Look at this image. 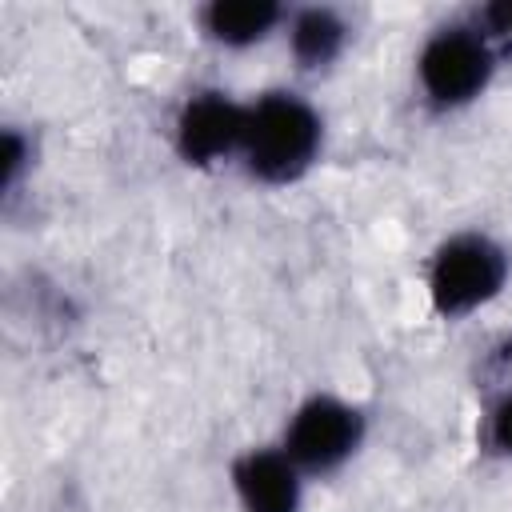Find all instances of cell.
Instances as JSON below:
<instances>
[{"label": "cell", "mask_w": 512, "mask_h": 512, "mask_svg": "<svg viewBox=\"0 0 512 512\" xmlns=\"http://www.w3.org/2000/svg\"><path fill=\"white\" fill-rule=\"evenodd\" d=\"M504 52L480 24L476 8L436 20L412 52V96L428 116L472 112L500 80Z\"/></svg>", "instance_id": "cell-2"}, {"label": "cell", "mask_w": 512, "mask_h": 512, "mask_svg": "<svg viewBox=\"0 0 512 512\" xmlns=\"http://www.w3.org/2000/svg\"><path fill=\"white\" fill-rule=\"evenodd\" d=\"M476 16H480V24L492 32V40L500 44L504 60H512V0H488V4H476Z\"/></svg>", "instance_id": "cell-11"}, {"label": "cell", "mask_w": 512, "mask_h": 512, "mask_svg": "<svg viewBox=\"0 0 512 512\" xmlns=\"http://www.w3.org/2000/svg\"><path fill=\"white\" fill-rule=\"evenodd\" d=\"M472 436H476V452L484 460L512 468V380H504L480 396Z\"/></svg>", "instance_id": "cell-9"}, {"label": "cell", "mask_w": 512, "mask_h": 512, "mask_svg": "<svg viewBox=\"0 0 512 512\" xmlns=\"http://www.w3.org/2000/svg\"><path fill=\"white\" fill-rule=\"evenodd\" d=\"M36 136H32V124H16L8 120L0 128V200L12 204L16 196H24V188L32 184V172H36Z\"/></svg>", "instance_id": "cell-10"}, {"label": "cell", "mask_w": 512, "mask_h": 512, "mask_svg": "<svg viewBox=\"0 0 512 512\" xmlns=\"http://www.w3.org/2000/svg\"><path fill=\"white\" fill-rule=\"evenodd\" d=\"M224 488L236 512H304L312 480L272 436L240 444L228 456Z\"/></svg>", "instance_id": "cell-6"}, {"label": "cell", "mask_w": 512, "mask_h": 512, "mask_svg": "<svg viewBox=\"0 0 512 512\" xmlns=\"http://www.w3.org/2000/svg\"><path fill=\"white\" fill-rule=\"evenodd\" d=\"M356 24L340 4H288V20L280 32V48L296 76L316 80L340 68L352 52Z\"/></svg>", "instance_id": "cell-8"}, {"label": "cell", "mask_w": 512, "mask_h": 512, "mask_svg": "<svg viewBox=\"0 0 512 512\" xmlns=\"http://www.w3.org/2000/svg\"><path fill=\"white\" fill-rule=\"evenodd\" d=\"M372 436L368 408L340 388H308L300 392L276 428V444L304 468L312 484L340 476L360 460Z\"/></svg>", "instance_id": "cell-4"}, {"label": "cell", "mask_w": 512, "mask_h": 512, "mask_svg": "<svg viewBox=\"0 0 512 512\" xmlns=\"http://www.w3.org/2000/svg\"><path fill=\"white\" fill-rule=\"evenodd\" d=\"M284 20V0H204L192 8L196 40L220 56H248L256 48L280 44Z\"/></svg>", "instance_id": "cell-7"}, {"label": "cell", "mask_w": 512, "mask_h": 512, "mask_svg": "<svg viewBox=\"0 0 512 512\" xmlns=\"http://www.w3.org/2000/svg\"><path fill=\"white\" fill-rule=\"evenodd\" d=\"M512 288V248L484 224H460L432 240L420 264V292L440 324H468L492 312Z\"/></svg>", "instance_id": "cell-3"}, {"label": "cell", "mask_w": 512, "mask_h": 512, "mask_svg": "<svg viewBox=\"0 0 512 512\" xmlns=\"http://www.w3.org/2000/svg\"><path fill=\"white\" fill-rule=\"evenodd\" d=\"M328 152V116L300 84H268L248 96V132L240 176L256 188L284 192L304 184Z\"/></svg>", "instance_id": "cell-1"}, {"label": "cell", "mask_w": 512, "mask_h": 512, "mask_svg": "<svg viewBox=\"0 0 512 512\" xmlns=\"http://www.w3.org/2000/svg\"><path fill=\"white\" fill-rule=\"evenodd\" d=\"M248 132V96L224 84H192L168 112L164 136L176 164L200 176L240 168Z\"/></svg>", "instance_id": "cell-5"}]
</instances>
